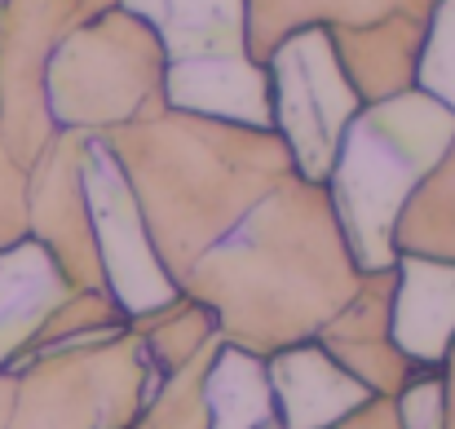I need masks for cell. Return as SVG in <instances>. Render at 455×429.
<instances>
[{"instance_id": "cell-16", "label": "cell", "mask_w": 455, "mask_h": 429, "mask_svg": "<svg viewBox=\"0 0 455 429\" xmlns=\"http://www.w3.org/2000/svg\"><path fill=\"white\" fill-rule=\"evenodd\" d=\"M331 429H403V425H398L394 399H371V403H363L358 412H349L340 425H331Z\"/></svg>"}, {"instance_id": "cell-2", "label": "cell", "mask_w": 455, "mask_h": 429, "mask_svg": "<svg viewBox=\"0 0 455 429\" xmlns=\"http://www.w3.org/2000/svg\"><path fill=\"white\" fill-rule=\"evenodd\" d=\"M98 138L120 164L155 257L177 292L208 248H217L279 182L297 173L275 129L186 111L133 120Z\"/></svg>"}, {"instance_id": "cell-8", "label": "cell", "mask_w": 455, "mask_h": 429, "mask_svg": "<svg viewBox=\"0 0 455 429\" xmlns=\"http://www.w3.org/2000/svg\"><path fill=\"white\" fill-rule=\"evenodd\" d=\"M266 381L279 429H331L363 403H371V394L318 341H301L292 350L270 354Z\"/></svg>"}, {"instance_id": "cell-3", "label": "cell", "mask_w": 455, "mask_h": 429, "mask_svg": "<svg viewBox=\"0 0 455 429\" xmlns=\"http://www.w3.org/2000/svg\"><path fill=\"white\" fill-rule=\"evenodd\" d=\"M451 142L455 116L425 89H407L358 111L323 186L363 275L398 262L394 222Z\"/></svg>"}, {"instance_id": "cell-5", "label": "cell", "mask_w": 455, "mask_h": 429, "mask_svg": "<svg viewBox=\"0 0 455 429\" xmlns=\"http://www.w3.org/2000/svg\"><path fill=\"white\" fill-rule=\"evenodd\" d=\"M261 67L270 80V129L283 138L292 168L305 182H327L340 138L367 107L340 67L331 31L305 27L279 40Z\"/></svg>"}, {"instance_id": "cell-10", "label": "cell", "mask_w": 455, "mask_h": 429, "mask_svg": "<svg viewBox=\"0 0 455 429\" xmlns=\"http://www.w3.org/2000/svg\"><path fill=\"white\" fill-rule=\"evenodd\" d=\"M67 296L71 287L62 271L31 235L0 253V372H13L31 359L36 336Z\"/></svg>"}, {"instance_id": "cell-12", "label": "cell", "mask_w": 455, "mask_h": 429, "mask_svg": "<svg viewBox=\"0 0 455 429\" xmlns=\"http://www.w3.org/2000/svg\"><path fill=\"white\" fill-rule=\"evenodd\" d=\"M394 253L455 266V142L403 204L394 222Z\"/></svg>"}, {"instance_id": "cell-1", "label": "cell", "mask_w": 455, "mask_h": 429, "mask_svg": "<svg viewBox=\"0 0 455 429\" xmlns=\"http://www.w3.org/2000/svg\"><path fill=\"white\" fill-rule=\"evenodd\" d=\"M358 284L327 186L292 173L190 266L181 292L212 314L221 345L270 359L314 341Z\"/></svg>"}, {"instance_id": "cell-15", "label": "cell", "mask_w": 455, "mask_h": 429, "mask_svg": "<svg viewBox=\"0 0 455 429\" xmlns=\"http://www.w3.org/2000/svg\"><path fill=\"white\" fill-rule=\"evenodd\" d=\"M27 239V168L0 138V253Z\"/></svg>"}, {"instance_id": "cell-6", "label": "cell", "mask_w": 455, "mask_h": 429, "mask_svg": "<svg viewBox=\"0 0 455 429\" xmlns=\"http://www.w3.org/2000/svg\"><path fill=\"white\" fill-rule=\"evenodd\" d=\"M80 182H84V204H89V222H93L102 279H107V292L116 296V305L124 310V319L133 323L159 305L177 301L181 292L159 266L151 235L142 226V213L133 204V190H129L120 164L111 159V150L102 146V138H84Z\"/></svg>"}, {"instance_id": "cell-17", "label": "cell", "mask_w": 455, "mask_h": 429, "mask_svg": "<svg viewBox=\"0 0 455 429\" xmlns=\"http://www.w3.org/2000/svg\"><path fill=\"white\" fill-rule=\"evenodd\" d=\"M438 381H443V429H455V341L438 363Z\"/></svg>"}, {"instance_id": "cell-11", "label": "cell", "mask_w": 455, "mask_h": 429, "mask_svg": "<svg viewBox=\"0 0 455 429\" xmlns=\"http://www.w3.org/2000/svg\"><path fill=\"white\" fill-rule=\"evenodd\" d=\"M155 31L168 67L208 58H248V0H124Z\"/></svg>"}, {"instance_id": "cell-4", "label": "cell", "mask_w": 455, "mask_h": 429, "mask_svg": "<svg viewBox=\"0 0 455 429\" xmlns=\"http://www.w3.org/2000/svg\"><path fill=\"white\" fill-rule=\"evenodd\" d=\"M155 390L133 328L40 350L13 368L4 429H129Z\"/></svg>"}, {"instance_id": "cell-9", "label": "cell", "mask_w": 455, "mask_h": 429, "mask_svg": "<svg viewBox=\"0 0 455 429\" xmlns=\"http://www.w3.org/2000/svg\"><path fill=\"white\" fill-rule=\"evenodd\" d=\"M389 336L411 368L438 372L443 354L455 341V266L434 257L394 262Z\"/></svg>"}, {"instance_id": "cell-14", "label": "cell", "mask_w": 455, "mask_h": 429, "mask_svg": "<svg viewBox=\"0 0 455 429\" xmlns=\"http://www.w3.org/2000/svg\"><path fill=\"white\" fill-rule=\"evenodd\" d=\"M416 89L434 93V98L455 116V0H434Z\"/></svg>"}, {"instance_id": "cell-13", "label": "cell", "mask_w": 455, "mask_h": 429, "mask_svg": "<svg viewBox=\"0 0 455 429\" xmlns=\"http://www.w3.org/2000/svg\"><path fill=\"white\" fill-rule=\"evenodd\" d=\"M217 345H208L181 372H172L168 381H159L151 390V399H147V408H142V417L129 429H212V421H208V399H204V381H208V368L217 359Z\"/></svg>"}, {"instance_id": "cell-7", "label": "cell", "mask_w": 455, "mask_h": 429, "mask_svg": "<svg viewBox=\"0 0 455 429\" xmlns=\"http://www.w3.org/2000/svg\"><path fill=\"white\" fill-rule=\"evenodd\" d=\"M389 305H394V266L363 275L349 305L314 336L371 399H398L420 376V368H411L389 336Z\"/></svg>"}]
</instances>
